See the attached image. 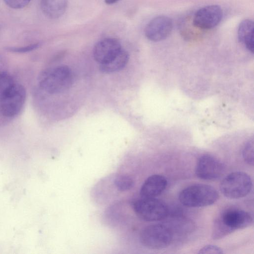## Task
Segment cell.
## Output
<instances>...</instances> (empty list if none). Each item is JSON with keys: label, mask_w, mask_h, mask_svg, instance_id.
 I'll return each mask as SVG.
<instances>
[{"label": "cell", "mask_w": 254, "mask_h": 254, "mask_svg": "<svg viewBox=\"0 0 254 254\" xmlns=\"http://www.w3.org/2000/svg\"><path fill=\"white\" fill-rule=\"evenodd\" d=\"M15 83L7 71L0 73V99Z\"/></svg>", "instance_id": "17"}, {"label": "cell", "mask_w": 254, "mask_h": 254, "mask_svg": "<svg viewBox=\"0 0 254 254\" xmlns=\"http://www.w3.org/2000/svg\"><path fill=\"white\" fill-rule=\"evenodd\" d=\"M9 7L14 9H20L27 6L31 0H3Z\"/></svg>", "instance_id": "20"}, {"label": "cell", "mask_w": 254, "mask_h": 254, "mask_svg": "<svg viewBox=\"0 0 254 254\" xmlns=\"http://www.w3.org/2000/svg\"><path fill=\"white\" fill-rule=\"evenodd\" d=\"M173 28L172 20L168 16L159 15L152 19L146 25L145 35L153 42H158L167 38Z\"/></svg>", "instance_id": "10"}, {"label": "cell", "mask_w": 254, "mask_h": 254, "mask_svg": "<svg viewBox=\"0 0 254 254\" xmlns=\"http://www.w3.org/2000/svg\"><path fill=\"white\" fill-rule=\"evenodd\" d=\"M173 233L167 225L154 224L144 228L141 231L139 239L141 243L150 249H162L171 244Z\"/></svg>", "instance_id": "5"}, {"label": "cell", "mask_w": 254, "mask_h": 254, "mask_svg": "<svg viewBox=\"0 0 254 254\" xmlns=\"http://www.w3.org/2000/svg\"><path fill=\"white\" fill-rule=\"evenodd\" d=\"M238 39L252 53L254 52V23L249 19L243 20L238 30Z\"/></svg>", "instance_id": "14"}, {"label": "cell", "mask_w": 254, "mask_h": 254, "mask_svg": "<svg viewBox=\"0 0 254 254\" xmlns=\"http://www.w3.org/2000/svg\"><path fill=\"white\" fill-rule=\"evenodd\" d=\"M167 185V181L164 176L153 175L144 182L140 188V195L143 198H155L165 190Z\"/></svg>", "instance_id": "12"}, {"label": "cell", "mask_w": 254, "mask_h": 254, "mask_svg": "<svg viewBox=\"0 0 254 254\" xmlns=\"http://www.w3.org/2000/svg\"><path fill=\"white\" fill-rule=\"evenodd\" d=\"M122 49L119 40L114 38H107L96 43L93 55L95 60L101 64L114 58Z\"/></svg>", "instance_id": "11"}, {"label": "cell", "mask_w": 254, "mask_h": 254, "mask_svg": "<svg viewBox=\"0 0 254 254\" xmlns=\"http://www.w3.org/2000/svg\"><path fill=\"white\" fill-rule=\"evenodd\" d=\"M24 86L15 83L0 99V113L7 118L16 116L22 110L26 99Z\"/></svg>", "instance_id": "7"}, {"label": "cell", "mask_w": 254, "mask_h": 254, "mask_svg": "<svg viewBox=\"0 0 254 254\" xmlns=\"http://www.w3.org/2000/svg\"><path fill=\"white\" fill-rule=\"evenodd\" d=\"M199 254H222L223 253L222 250L214 245H208L202 248L198 252Z\"/></svg>", "instance_id": "21"}, {"label": "cell", "mask_w": 254, "mask_h": 254, "mask_svg": "<svg viewBox=\"0 0 254 254\" xmlns=\"http://www.w3.org/2000/svg\"><path fill=\"white\" fill-rule=\"evenodd\" d=\"M120 0H105V2L107 4H114Z\"/></svg>", "instance_id": "23"}, {"label": "cell", "mask_w": 254, "mask_h": 254, "mask_svg": "<svg viewBox=\"0 0 254 254\" xmlns=\"http://www.w3.org/2000/svg\"><path fill=\"white\" fill-rule=\"evenodd\" d=\"M243 156L245 161L251 166L254 165V142L249 140L245 145L243 150Z\"/></svg>", "instance_id": "18"}, {"label": "cell", "mask_w": 254, "mask_h": 254, "mask_svg": "<svg viewBox=\"0 0 254 254\" xmlns=\"http://www.w3.org/2000/svg\"><path fill=\"white\" fill-rule=\"evenodd\" d=\"M68 0H40V7L43 13L51 19L58 18L65 12Z\"/></svg>", "instance_id": "13"}, {"label": "cell", "mask_w": 254, "mask_h": 254, "mask_svg": "<svg viewBox=\"0 0 254 254\" xmlns=\"http://www.w3.org/2000/svg\"><path fill=\"white\" fill-rule=\"evenodd\" d=\"M114 184L118 190L124 191L129 190L133 187L134 181L128 175H121L115 178Z\"/></svg>", "instance_id": "16"}, {"label": "cell", "mask_w": 254, "mask_h": 254, "mask_svg": "<svg viewBox=\"0 0 254 254\" xmlns=\"http://www.w3.org/2000/svg\"><path fill=\"white\" fill-rule=\"evenodd\" d=\"M225 171V165L221 161L212 155L205 154L198 159L195 173L201 179L215 180L221 177Z\"/></svg>", "instance_id": "8"}, {"label": "cell", "mask_w": 254, "mask_h": 254, "mask_svg": "<svg viewBox=\"0 0 254 254\" xmlns=\"http://www.w3.org/2000/svg\"><path fill=\"white\" fill-rule=\"evenodd\" d=\"M132 207L135 214L146 221L163 220L168 213V209L165 203L155 198L141 197L134 201Z\"/></svg>", "instance_id": "6"}, {"label": "cell", "mask_w": 254, "mask_h": 254, "mask_svg": "<svg viewBox=\"0 0 254 254\" xmlns=\"http://www.w3.org/2000/svg\"><path fill=\"white\" fill-rule=\"evenodd\" d=\"M129 60L128 53L122 49L121 51L109 62L100 65V70L104 73H112L123 68Z\"/></svg>", "instance_id": "15"}, {"label": "cell", "mask_w": 254, "mask_h": 254, "mask_svg": "<svg viewBox=\"0 0 254 254\" xmlns=\"http://www.w3.org/2000/svg\"><path fill=\"white\" fill-rule=\"evenodd\" d=\"M179 200L185 206L199 207L215 203L219 198L217 190L209 185L195 184L183 190L179 194Z\"/></svg>", "instance_id": "3"}, {"label": "cell", "mask_w": 254, "mask_h": 254, "mask_svg": "<svg viewBox=\"0 0 254 254\" xmlns=\"http://www.w3.org/2000/svg\"><path fill=\"white\" fill-rule=\"evenodd\" d=\"M252 223L253 217L248 212L238 209H227L214 221L212 237L214 240L220 239L237 230L246 228Z\"/></svg>", "instance_id": "1"}, {"label": "cell", "mask_w": 254, "mask_h": 254, "mask_svg": "<svg viewBox=\"0 0 254 254\" xmlns=\"http://www.w3.org/2000/svg\"><path fill=\"white\" fill-rule=\"evenodd\" d=\"M40 46V43H35L28 45L19 47H7L5 48V50L8 52L14 53H25L33 51Z\"/></svg>", "instance_id": "19"}, {"label": "cell", "mask_w": 254, "mask_h": 254, "mask_svg": "<svg viewBox=\"0 0 254 254\" xmlns=\"http://www.w3.org/2000/svg\"><path fill=\"white\" fill-rule=\"evenodd\" d=\"M252 186V181L250 176L245 172L237 171L226 176L220 184V189L225 196L237 199L249 194Z\"/></svg>", "instance_id": "4"}, {"label": "cell", "mask_w": 254, "mask_h": 254, "mask_svg": "<svg viewBox=\"0 0 254 254\" xmlns=\"http://www.w3.org/2000/svg\"><path fill=\"white\" fill-rule=\"evenodd\" d=\"M73 82V74L70 68L60 65L43 72L40 76L39 84L46 92L55 94L69 89Z\"/></svg>", "instance_id": "2"}, {"label": "cell", "mask_w": 254, "mask_h": 254, "mask_svg": "<svg viewBox=\"0 0 254 254\" xmlns=\"http://www.w3.org/2000/svg\"><path fill=\"white\" fill-rule=\"evenodd\" d=\"M7 66L8 63L6 57L0 54V73L6 72Z\"/></svg>", "instance_id": "22"}, {"label": "cell", "mask_w": 254, "mask_h": 254, "mask_svg": "<svg viewBox=\"0 0 254 254\" xmlns=\"http://www.w3.org/2000/svg\"><path fill=\"white\" fill-rule=\"evenodd\" d=\"M222 16L223 11L220 6L208 5L196 11L192 20V25L201 29H212L219 24Z\"/></svg>", "instance_id": "9"}]
</instances>
